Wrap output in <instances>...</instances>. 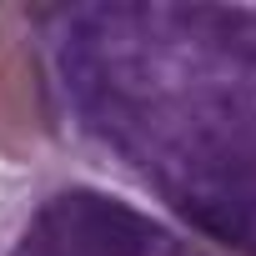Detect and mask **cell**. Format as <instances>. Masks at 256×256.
<instances>
[{"label":"cell","instance_id":"2","mask_svg":"<svg viewBox=\"0 0 256 256\" xmlns=\"http://www.w3.org/2000/svg\"><path fill=\"white\" fill-rule=\"evenodd\" d=\"M0 256H226V246L181 236L86 181H40L0 196Z\"/></svg>","mask_w":256,"mask_h":256},{"label":"cell","instance_id":"1","mask_svg":"<svg viewBox=\"0 0 256 256\" xmlns=\"http://www.w3.org/2000/svg\"><path fill=\"white\" fill-rule=\"evenodd\" d=\"M60 126L201 241L256 251V6L36 10Z\"/></svg>","mask_w":256,"mask_h":256},{"label":"cell","instance_id":"3","mask_svg":"<svg viewBox=\"0 0 256 256\" xmlns=\"http://www.w3.org/2000/svg\"><path fill=\"white\" fill-rule=\"evenodd\" d=\"M60 141L66 126L36 10L6 6L0 10V161L40 166L60 151Z\"/></svg>","mask_w":256,"mask_h":256}]
</instances>
